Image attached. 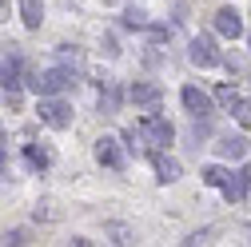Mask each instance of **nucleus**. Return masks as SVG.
<instances>
[{
  "instance_id": "obj_1",
  "label": "nucleus",
  "mask_w": 251,
  "mask_h": 247,
  "mask_svg": "<svg viewBox=\"0 0 251 247\" xmlns=\"http://www.w3.org/2000/svg\"><path fill=\"white\" fill-rule=\"evenodd\" d=\"M36 116H40V124H48V128H56V132L72 128V104L60 100V96H40Z\"/></svg>"
},
{
  "instance_id": "obj_2",
  "label": "nucleus",
  "mask_w": 251,
  "mask_h": 247,
  "mask_svg": "<svg viewBox=\"0 0 251 247\" xmlns=\"http://www.w3.org/2000/svg\"><path fill=\"white\" fill-rule=\"evenodd\" d=\"M72 84H76V76H72L68 68H48V72H40V76L32 80L36 96H60V92H68Z\"/></svg>"
},
{
  "instance_id": "obj_3",
  "label": "nucleus",
  "mask_w": 251,
  "mask_h": 247,
  "mask_svg": "<svg viewBox=\"0 0 251 247\" xmlns=\"http://www.w3.org/2000/svg\"><path fill=\"white\" fill-rule=\"evenodd\" d=\"M140 132H144V140L155 144V148H168L172 136H176V128H172L164 116H144V120H140Z\"/></svg>"
},
{
  "instance_id": "obj_4",
  "label": "nucleus",
  "mask_w": 251,
  "mask_h": 247,
  "mask_svg": "<svg viewBox=\"0 0 251 247\" xmlns=\"http://www.w3.org/2000/svg\"><path fill=\"white\" fill-rule=\"evenodd\" d=\"M215 32H219V36H227V40L243 36V16H239V8H231V4L219 8V12H215Z\"/></svg>"
},
{
  "instance_id": "obj_5",
  "label": "nucleus",
  "mask_w": 251,
  "mask_h": 247,
  "mask_svg": "<svg viewBox=\"0 0 251 247\" xmlns=\"http://www.w3.org/2000/svg\"><path fill=\"white\" fill-rule=\"evenodd\" d=\"M96 160H100L104 168H112V172H124V151H120L116 136H100V140H96Z\"/></svg>"
},
{
  "instance_id": "obj_6",
  "label": "nucleus",
  "mask_w": 251,
  "mask_h": 247,
  "mask_svg": "<svg viewBox=\"0 0 251 247\" xmlns=\"http://www.w3.org/2000/svg\"><path fill=\"white\" fill-rule=\"evenodd\" d=\"M179 100H183V108L192 112L196 120H203V116H211V96H207V92H200L196 84H187V88L179 92Z\"/></svg>"
},
{
  "instance_id": "obj_7",
  "label": "nucleus",
  "mask_w": 251,
  "mask_h": 247,
  "mask_svg": "<svg viewBox=\"0 0 251 247\" xmlns=\"http://www.w3.org/2000/svg\"><path fill=\"white\" fill-rule=\"evenodd\" d=\"M187 56H192V64H196V68H215V64H219V52H215L211 36H196V40H192V52H187Z\"/></svg>"
},
{
  "instance_id": "obj_8",
  "label": "nucleus",
  "mask_w": 251,
  "mask_h": 247,
  "mask_svg": "<svg viewBox=\"0 0 251 247\" xmlns=\"http://www.w3.org/2000/svg\"><path fill=\"white\" fill-rule=\"evenodd\" d=\"M247 188H251V168H239L235 175L227 172V179H224V188H219V192H224L227 199H243Z\"/></svg>"
},
{
  "instance_id": "obj_9",
  "label": "nucleus",
  "mask_w": 251,
  "mask_h": 247,
  "mask_svg": "<svg viewBox=\"0 0 251 247\" xmlns=\"http://www.w3.org/2000/svg\"><path fill=\"white\" fill-rule=\"evenodd\" d=\"M215 151H219L224 160H243V156H247V140H243V136H224V140L215 144Z\"/></svg>"
},
{
  "instance_id": "obj_10",
  "label": "nucleus",
  "mask_w": 251,
  "mask_h": 247,
  "mask_svg": "<svg viewBox=\"0 0 251 247\" xmlns=\"http://www.w3.org/2000/svg\"><path fill=\"white\" fill-rule=\"evenodd\" d=\"M20 20H24V28H40L44 24V0H20Z\"/></svg>"
},
{
  "instance_id": "obj_11",
  "label": "nucleus",
  "mask_w": 251,
  "mask_h": 247,
  "mask_svg": "<svg viewBox=\"0 0 251 247\" xmlns=\"http://www.w3.org/2000/svg\"><path fill=\"white\" fill-rule=\"evenodd\" d=\"M155 172H160V183H176L179 179V164L168 156H155Z\"/></svg>"
},
{
  "instance_id": "obj_12",
  "label": "nucleus",
  "mask_w": 251,
  "mask_h": 247,
  "mask_svg": "<svg viewBox=\"0 0 251 247\" xmlns=\"http://www.w3.org/2000/svg\"><path fill=\"white\" fill-rule=\"evenodd\" d=\"M132 100L136 104H155L160 100V88L155 84H132Z\"/></svg>"
},
{
  "instance_id": "obj_13",
  "label": "nucleus",
  "mask_w": 251,
  "mask_h": 247,
  "mask_svg": "<svg viewBox=\"0 0 251 247\" xmlns=\"http://www.w3.org/2000/svg\"><path fill=\"white\" fill-rule=\"evenodd\" d=\"M227 112H231V116H235V120L243 124V128H251V100H243V96H239V100H235V104H231Z\"/></svg>"
},
{
  "instance_id": "obj_14",
  "label": "nucleus",
  "mask_w": 251,
  "mask_h": 247,
  "mask_svg": "<svg viewBox=\"0 0 251 247\" xmlns=\"http://www.w3.org/2000/svg\"><path fill=\"white\" fill-rule=\"evenodd\" d=\"M200 175H203L207 188H224V179H227V172H224V168H215V164H211V168H203Z\"/></svg>"
},
{
  "instance_id": "obj_15",
  "label": "nucleus",
  "mask_w": 251,
  "mask_h": 247,
  "mask_svg": "<svg viewBox=\"0 0 251 247\" xmlns=\"http://www.w3.org/2000/svg\"><path fill=\"white\" fill-rule=\"evenodd\" d=\"M124 24H128V28H144V24H148V12L136 8V4H132V8H124Z\"/></svg>"
},
{
  "instance_id": "obj_16",
  "label": "nucleus",
  "mask_w": 251,
  "mask_h": 247,
  "mask_svg": "<svg viewBox=\"0 0 251 247\" xmlns=\"http://www.w3.org/2000/svg\"><path fill=\"white\" fill-rule=\"evenodd\" d=\"M0 76H4V88H8V92H16V84H20V80H16V76H20V60H8Z\"/></svg>"
},
{
  "instance_id": "obj_17",
  "label": "nucleus",
  "mask_w": 251,
  "mask_h": 247,
  "mask_svg": "<svg viewBox=\"0 0 251 247\" xmlns=\"http://www.w3.org/2000/svg\"><path fill=\"white\" fill-rule=\"evenodd\" d=\"M215 100L224 104V108H231V104L239 100V92H235V88H219V92H215Z\"/></svg>"
},
{
  "instance_id": "obj_18",
  "label": "nucleus",
  "mask_w": 251,
  "mask_h": 247,
  "mask_svg": "<svg viewBox=\"0 0 251 247\" xmlns=\"http://www.w3.org/2000/svg\"><path fill=\"white\" fill-rule=\"evenodd\" d=\"M28 164H32V168H48V151H36V148H28Z\"/></svg>"
},
{
  "instance_id": "obj_19",
  "label": "nucleus",
  "mask_w": 251,
  "mask_h": 247,
  "mask_svg": "<svg viewBox=\"0 0 251 247\" xmlns=\"http://www.w3.org/2000/svg\"><path fill=\"white\" fill-rule=\"evenodd\" d=\"M0 243H12V247H20V243H24V231H8Z\"/></svg>"
},
{
  "instance_id": "obj_20",
  "label": "nucleus",
  "mask_w": 251,
  "mask_h": 247,
  "mask_svg": "<svg viewBox=\"0 0 251 247\" xmlns=\"http://www.w3.org/2000/svg\"><path fill=\"white\" fill-rule=\"evenodd\" d=\"M0 175H4V136H0Z\"/></svg>"
},
{
  "instance_id": "obj_21",
  "label": "nucleus",
  "mask_w": 251,
  "mask_h": 247,
  "mask_svg": "<svg viewBox=\"0 0 251 247\" xmlns=\"http://www.w3.org/2000/svg\"><path fill=\"white\" fill-rule=\"evenodd\" d=\"M100 4H120V0H100Z\"/></svg>"
},
{
  "instance_id": "obj_22",
  "label": "nucleus",
  "mask_w": 251,
  "mask_h": 247,
  "mask_svg": "<svg viewBox=\"0 0 251 247\" xmlns=\"http://www.w3.org/2000/svg\"><path fill=\"white\" fill-rule=\"evenodd\" d=\"M247 44H251V32H247Z\"/></svg>"
}]
</instances>
